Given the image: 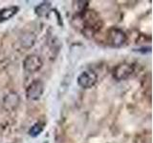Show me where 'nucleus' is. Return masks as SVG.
<instances>
[{
	"instance_id": "f257e3e1",
	"label": "nucleus",
	"mask_w": 153,
	"mask_h": 143,
	"mask_svg": "<svg viewBox=\"0 0 153 143\" xmlns=\"http://www.w3.org/2000/svg\"><path fill=\"white\" fill-rule=\"evenodd\" d=\"M107 44L112 48H121L127 41V36L123 30L119 28H111L107 32Z\"/></svg>"
},
{
	"instance_id": "f03ea898",
	"label": "nucleus",
	"mask_w": 153,
	"mask_h": 143,
	"mask_svg": "<svg viewBox=\"0 0 153 143\" xmlns=\"http://www.w3.org/2000/svg\"><path fill=\"white\" fill-rule=\"evenodd\" d=\"M44 92V84L40 80H33V82L28 86L26 90V97L29 100L36 101L38 100Z\"/></svg>"
},
{
	"instance_id": "7ed1b4c3",
	"label": "nucleus",
	"mask_w": 153,
	"mask_h": 143,
	"mask_svg": "<svg viewBox=\"0 0 153 143\" xmlns=\"http://www.w3.org/2000/svg\"><path fill=\"white\" fill-rule=\"evenodd\" d=\"M98 75L94 71L87 70L83 71L78 77V84L83 89L92 88L93 86L97 83Z\"/></svg>"
},
{
	"instance_id": "20e7f679",
	"label": "nucleus",
	"mask_w": 153,
	"mask_h": 143,
	"mask_svg": "<svg viewBox=\"0 0 153 143\" xmlns=\"http://www.w3.org/2000/svg\"><path fill=\"white\" fill-rule=\"evenodd\" d=\"M43 65L41 58L36 55H28L23 61V68L27 73H36L39 71Z\"/></svg>"
},
{
	"instance_id": "39448f33",
	"label": "nucleus",
	"mask_w": 153,
	"mask_h": 143,
	"mask_svg": "<svg viewBox=\"0 0 153 143\" xmlns=\"http://www.w3.org/2000/svg\"><path fill=\"white\" fill-rule=\"evenodd\" d=\"M134 73V67L133 65L129 63H122L119 64L116 68L114 69L113 72V76L115 79L118 81L126 80L129 76Z\"/></svg>"
},
{
	"instance_id": "423d86ee",
	"label": "nucleus",
	"mask_w": 153,
	"mask_h": 143,
	"mask_svg": "<svg viewBox=\"0 0 153 143\" xmlns=\"http://www.w3.org/2000/svg\"><path fill=\"white\" fill-rule=\"evenodd\" d=\"M18 7L12 6L9 8H5L0 10V21L9 20L10 18H12L13 15H16L18 12Z\"/></svg>"
},
{
	"instance_id": "0eeeda50",
	"label": "nucleus",
	"mask_w": 153,
	"mask_h": 143,
	"mask_svg": "<svg viewBox=\"0 0 153 143\" xmlns=\"http://www.w3.org/2000/svg\"><path fill=\"white\" fill-rule=\"evenodd\" d=\"M50 11H51V3L50 2H43L36 8V13L40 17L47 16L48 14H49Z\"/></svg>"
},
{
	"instance_id": "6e6552de",
	"label": "nucleus",
	"mask_w": 153,
	"mask_h": 143,
	"mask_svg": "<svg viewBox=\"0 0 153 143\" xmlns=\"http://www.w3.org/2000/svg\"><path fill=\"white\" fill-rule=\"evenodd\" d=\"M42 131H43V126L40 123H36V124H33L30 130H29V135L33 137H36L39 136L42 133Z\"/></svg>"
},
{
	"instance_id": "1a4fd4ad",
	"label": "nucleus",
	"mask_w": 153,
	"mask_h": 143,
	"mask_svg": "<svg viewBox=\"0 0 153 143\" xmlns=\"http://www.w3.org/2000/svg\"><path fill=\"white\" fill-rule=\"evenodd\" d=\"M35 39H36L35 35H33V33H28V35H25L22 38V45L25 47L26 43H28L27 48H30L35 44Z\"/></svg>"
}]
</instances>
